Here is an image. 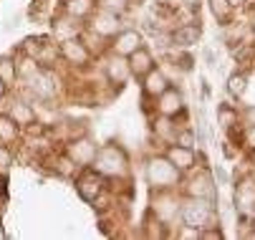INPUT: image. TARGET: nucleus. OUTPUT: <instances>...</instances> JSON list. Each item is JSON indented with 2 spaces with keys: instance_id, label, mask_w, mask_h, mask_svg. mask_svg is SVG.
<instances>
[{
  "instance_id": "1",
  "label": "nucleus",
  "mask_w": 255,
  "mask_h": 240,
  "mask_svg": "<svg viewBox=\"0 0 255 240\" xmlns=\"http://www.w3.org/2000/svg\"><path fill=\"white\" fill-rule=\"evenodd\" d=\"M91 164L104 177H124L129 172V159H127L124 149L117 147V144H106V147L96 149V157H94Z\"/></svg>"
},
{
  "instance_id": "2",
  "label": "nucleus",
  "mask_w": 255,
  "mask_h": 240,
  "mask_svg": "<svg viewBox=\"0 0 255 240\" xmlns=\"http://www.w3.org/2000/svg\"><path fill=\"white\" fill-rule=\"evenodd\" d=\"M179 218L185 225L205 230L215 225V202L207 197H187V202L179 208Z\"/></svg>"
},
{
  "instance_id": "3",
  "label": "nucleus",
  "mask_w": 255,
  "mask_h": 240,
  "mask_svg": "<svg viewBox=\"0 0 255 240\" xmlns=\"http://www.w3.org/2000/svg\"><path fill=\"white\" fill-rule=\"evenodd\" d=\"M144 177L154 190H172L179 185L182 172L167 159V157H152L147 162V169H144Z\"/></svg>"
},
{
  "instance_id": "4",
  "label": "nucleus",
  "mask_w": 255,
  "mask_h": 240,
  "mask_svg": "<svg viewBox=\"0 0 255 240\" xmlns=\"http://www.w3.org/2000/svg\"><path fill=\"white\" fill-rule=\"evenodd\" d=\"M91 33H96V36L101 38H114L117 33L122 30L119 25V15L117 13H109V10H99L96 15L91 13Z\"/></svg>"
},
{
  "instance_id": "5",
  "label": "nucleus",
  "mask_w": 255,
  "mask_h": 240,
  "mask_svg": "<svg viewBox=\"0 0 255 240\" xmlns=\"http://www.w3.org/2000/svg\"><path fill=\"white\" fill-rule=\"evenodd\" d=\"M253 205H255V180L243 177L235 185V210L238 215H253Z\"/></svg>"
},
{
  "instance_id": "6",
  "label": "nucleus",
  "mask_w": 255,
  "mask_h": 240,
  "mask_svg": "<svg viewBox=\"0 0 255 240\" xmlns=\"http://www.w3.org/2000/svg\"><path fill=\"white\" fill-rule=\"evenodd\" d=\"M157 112L162 117H169V119L182 114V112H185V99H182V91L174 89V86H167V91L157 96Z\"/></svg>"
},
{
  "instance_id": "7",
  "label": "nucleus",
  "mask_w": 255,
  "mask_h": 240,
  "mask_svg": "<svg viewBox=\"0 0 255 240\" xmlns=\"http://www.w3.org/2000/svg\"><path fill=\"white\" fill-rule=\"evenodd\" d=\"M185 192L187 197H207V200H215V182H212V175L207 169H197V175H192L185 185Z\"/></svg>"
},
{
  "instance_id": "8",
  "label": "nucleus",
  "mask_w": 255,
  "mask_h": 240,
  "mask_svg": "<svg viewBox=\"0 0 255 240\" xmlns=\"http://www.w3.org/2000/svg\"><path fill=\"white\" fill-rule=\"evenodd\" d=\"M58 51H61V56L68 63H74V66H86L91 61V51L86 48V43H81V38H66V41H61Z\"/></svg>"
},
{
  "instance_id": "9",
  "label": "nucleus",
  "mask_w": 255,
  "mask_h": 240,
  "mask_svg": "<svg viewBox=\"0 0 255 240\" xmlns=\"http://www.w3.org/2000/svg\"><path fill=\"white\" fill-rule=\"evenodd\" d=\"M66 154L74 159L76 167H89L94 162V157H96V144L91 139H86V136L84 139H74L66 147Z\"/></svg>"
},
{
  "instance_id": "10",
  "label": "nucleus",
  "mask_w": 255,
  "mask_h": 240,
  "mask_svg": "<svg viewBox=\"0 0 255 240\" xmlns=\"http://www.w3.org/2000/svg\"><path fill=\"white\" fill-rule=\"evenodd\" d=\"M76 190H79L81 200L94 202L101 195V190H104V175H99V172H84L79 177V182H76Z\"/></svg>"
},
{
  "instance_id": "11",
  "label": "nucleus",
  "mask_w": 255,
  "mask_h": 240,
  "mask_svg": "<svg viewBox=\"0 0 255 240\" xmlns=\"http://www.w3.org/2000/svg\"><path fill=\"white\" fill-rule=\"evenodd\" d=\"M164 157L179 169V172H190V169L195 167V162H197V154H195L192 147H179V144H172Z\"/></svg>"
},
{
  "instance_id": "12",
  "label": "nucleus",
  "mask_w": 255,
  "mask_h": 240,
  "mask_svg": "<svg viewBox=\"0 0 255 240\" xmlns=\"http://www.w3.org/2000/svg\"><path fill=\"white\" fill-rule=\"evenodd\" d=\"M106 79H109V84H114L117 89H122V86L131 79L129 61H127L124 56H114L112 61L106 63Z\"/></svg>"
},
{
  "instance_id": "13",
  "label": "nucleus",
  "mask_w": 255,
  "mask_h": 240,
  "mask_svg": "<svg viewBox=\"0 0 255 240\" xmlns=\"http://www.w3.org/2000/svg\"><path fill=\"white\" fill-rule=\"evenodd\" d=\"M127 61H129V71H131V76H136V79H144L152 68H154V58H152V53L147 51V48H136L131 56H127Z\"/></svg>"
},
{
  "instance_id": "14",
  "label": "nucleus",
  "mask_w": 255,
  "mask_h": 240,
  "mask_svg": "<svg viewBox=\"0 0 255 240\" xmlns=\"http://www.w3.org/2000/svg\"><path fill=\"white\" fill-rule=\"evenodd\" d=\"M114 53L117 56H131L136 48H141V36L136 30H119L117 36H114V43H112Z\"/></svg>"
},
{
  "instance_id": "15",
  "label": "nucleus",
  "mask_w": 255,
  "mask_h": 240,
  "mask_svg": "<svg viewBox=\"0 0 255 240\" xmlns=\"http://www.w3.org/2000/svg\"><path fill=\"white\" fill-rule=\"evenodd\" d=\"M167 86H169V81H167V76L159 71V68H152V71L141 79V91H144V96H152V99H157L159 94H164Z\"/></svg>"
},
{
  "instance_id": "16",
  "label": "nucleus",
  "mask_w": 255,
  "mask_h": 240,
  "mask_svg": "<svg viewBox=\"0 0 255 240\" xmlns=\"http://www.w3.org/2000/svg\"><path fill=\"white\" fill-rule=\"evenodd\" d=\"M200 33H202L200 25L187 23V25H182V28H177L172 33V41H174V46H192V43L200 41Z\"/></svg>"
},
{
  "instance_id": "17",
  "label": "nucleus",
  "mask_w": 255,
  "mask_h": 240,
  "mask_svg": "<svg viewBox=\"0 0 255 240\" xmlns=\"http://www.w3.org/2000/svg\"><path fill=\"white\" fill-rule=\"evenodd\" d=\"M10 119L18 126H30L35 121V112L30 109V104H25V101H15V104L10 107Z\"/></svg>"
},
{
  "instance_id": "18",
  "label": "nucleus",
  "mask_w": 255,
  "mask_h": 240,
  "mask_svg": "<svg viewBox=\"0 0 255 240\" xmlns=\"http://www.w3.org/2000/svg\"><path fill=\"white\" fill-rule=\"evenodd\" d=\"M18 134H20V126H18V124H15L10 117L0 114V144L10 147V144L18 139Z\"/></svg>"
},
{
  "instance_id": "19",
  "label": "nucleus",
  "mask_w": 255,
  "mask_h": 240,
  "mask_svg": "<svg viewBox=\"0 0 255 240\" xmlns=\"http://www.w3.org/2000/svg\"><path fill=\"white\" fill-rule=\"evenodd\" d=\"M63 10L74 18H89L94 13V0H66L63 3Z\"/></svg>"
},
{
  "instance_id": "20",
  "label": "nucleus",
  "mask_w": 255,
  "mask_h": 240,
  "mask_svg": "<svg viewBox=\"0 0 255 240\" xmlns=\"http://www.w3.org/2000/svg\"><path fill=\"white\" fill-rule=\"evenodd\" d=\"M210 3V10H212V15L217 18V23L220 25H228L230 20H233V5L228 3V0H207Z\"/></svg>"
},
{
  "instance_id": "21",
  "label": "nucleus",
  "mask_w": 255,
  "mask_h": 240,
  "mask_svg": "<svg viewBox=\"0 0 255 240\" xmlns=\"http://www.w3.org/2000/svg\"><path fill=\"white\" fill-rule=\"evenodd\" d=\"M217 124L225 131H233V126L238 124V109L230 107V104H220L217 107Z\"/></svg>"
},
{
  "instance_id": "22",
  "label": "nucleus",
  "mask_w": 255,
  "mask_h": 240,
  "mask_svg": "<svg viewBox=\"0 0 255 240\" xmlns=\"http://www.w3.org/2000/svg\"><path fill=\"white\" fill-rule=\"evenodd\" d=\"M245 89H248V76H245V74H233V76L228 79V91H230L233 96H243Z\"/></svg>"
},
{
  "instance_id": "23",
  "label": "nucleus",
  "mask_w": 255,
  "mask_h": 240,
  "mask_svg": "<svg viewBox=\"0 0 255 240\" xmlns=\"http://www.w3.org/2000/svg\"><path fill=\"white\" fill-rule=\"evenodd\" d=\"M0 81L5 86H10L15 81V63L10 58H0Z\"/></svg>"
},
{
  "instance_id": "24",
  "label": "nucleus",
  "mask_w": 255,
  "mask_h": 240,
  "mask_svg": "<svg viewBox=\"0 0 255 240\" xmlns=\"http://www.w3.org/2000/svg\"><path fill=\"white\" fill-rule=\"evenodd\" d=\"M99 8L119 15V13H124V10L129 8V0H99Z\"/></svg>"
},
{
  "instance_id": "25",
  "label": "nucleus",
  "mask_w": 255,
  "mask_h": 240,
  "mask_svg": "<svg viewBox=\"0 0 255 240\" xmlns=\"http://www.w3.org/2000/svg\"><path fill=\"white\" fill-rule=\"evenodd\" d=\"M174 144H179V147H195V134H192V129L174 131Z\"/></svg>"
},
{
  "instance_id": "26",
  "label": "nucleus",
  "mask_w": 255,
  "mask_h": 240,
  "mask_svg": "<svg viewBox=\"0 0 255 240\" xmlns=\"http://www.w3.org/2000/svg\"><path fill=\"white\" fill-rule=\"evenodd\" d=\"M74 169H76V164H74V159H71L68 154H63V157L56 162V172H58V175H74Z\"/></svg>"
},
{
  "instance_id": "27",
  "label": "nucleus",
  "mask_w": 255,
  "mask_h": 240,
  "mask_svg": "<svg viewBox=\"0 0 255 240\" xmlns=\"http://www.w3.org/2000/svg\"><path fill=\"white\" fill-rule=\"evenodd\" d=\"M177 238H192V240H200V230L192 228V225H182L177 230Z\"/></svg>"
},
{
  "instance_id": "28",
  "label": "nucleus",
  "mask_w": 255,
  "mask_h": 240,
  "mask_svg": "<svg viewBox=\"0 0 255 240\" xmlns=\"http://www.w3.org/2000/svg\"><path fill=\"white\" fill-rule=\"evenodd\" d=\"M8 164H10V149L0 144V167H8Z\"/></svg>"
},
{
  "instance_id": "29",
  "label": "nucleus",
  "mask_w": 255,
  "mask_h": 240,
  "mask_svg": "<svg viewBox=\"0 0 255 240\" xmlns=\"http://www.w3.org/2000/svg\"><path fill=\"white\" fill-rule=\"evenodd\" d=\"M245 144H248L250 149H255V124L245 131Z\"/></svg>"
},
{
  "instance_id": "30",
  "label": "nucleus",
  "mask_w": 255,
  "mask_h": 240,
  "mask_svg": "<svg viewBox=\"0 0 255 240\" xmlns=\"http://www.w3.org/2000/svg\"><path fill=\"white\" fill-rule=\"evenodd\" d=\"M245 121H248V124H250V126H253V124H255V107H250V109H248V112H245Z\"/></svg>"
},
{
  "instance_id": "31",
  "label": "nucleus",
  "mask_w": 255,
  "mask_h": 240,
  "mask_svg": "<svg viewBox=\"0 0 255 240\" xmlns=\"http://www.w3.org/2000/svg\"><path fill=\"white\" fill-rule=\"evenodd\" d=\"M179 3H185L187 8H192V10H197L200 8V0H179Z\"/></svg>"
},
{
  "instance_id": "32",
  "label": "nucleus",
  "mask_w": 255,
  "mask_h": 240,
  "mask_svg": "<svg viewBox=\"0 0 255 240\" xmlns=\"http://www.w3.org/2000/svg\"><path fill=\"white\" fill-rule=\"evenodd\" d=\"M228 3H230L233 8H245V5H248V0H228Z\"/></svg>"
},
{
  "instance_id": "33",
  "label": "nucleus",
  "mask_w": 255,
  "mask_h": 240,
  "mask_svg": "<svg viewBox=\"0 0 255 240\" xmlns=\"http://www.w3.org/2000/svg\"><path fill=\"white\" fill-rule=\"evenodd\" d=\"M5 89H8V86H5L3 81H0V96H5Z\"/></svg>"
},
{
  "instance_id": "34",
  "label": "nucleus",
  "mask_w": 255,
  "mask_h": 240,
  "mask_svg": "<svg viewBox=\"0 0 255 240\" xmlns=\"http://www.w3.org/2000/svg\"><path fill=\"white\" fill-rule=\"evenodd\" d=\"M253 218H255V205H253Z\"/></svg>"
}]
</instances>
